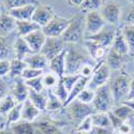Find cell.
<instances>
[{"mask_svg":"<svg viewBox=\"0 0 134 134\" xmlns=\"http://www.w3.org/2000/svg\"><path fill=\"white\" fill-rule=\"evenodd\" d=\"M75 45L76 44H68V47H66L65 74H80L83 66L89 63V57L90 56L88 55V53H84Z\"/></svg>","mask_w":134,"mask_h":134,"instance_id":"obj_1","label":"cell"},{"mask_svg":"<svg viewBox=\"0 0 134 134\" xmlns=\"http://www.w3.org/2000/svg\"><path fill=\"white\" fill-rule=\"evenodd\" d=\"M119 73L111 80L109 84L110 91L114 98L115 106L122 104L127 101L129 90H130V84L132 80V75L126 72L125 70L118 71Z\"/></svg>","mask_w":134,"mask_h":134,"instance_id":"obj_2","label":"cell"},{"mask_svg":"<svg viewBox=\"0 0 134 134\" xmlns=\"http://www.w3.org/2000/svg\"><path fill=\"white\" fill-rule=\"evenodd\" d=\"M85 15L77 13L70 18V24L61 36L66 44H77L85 38Z\"/></svg>","mask_w":134,"mask_h":134,"instance_id":"obj_3","label":"cell"},{"mask_svg":"<svg viewBox=\"0 0 134 134\" xmlns=\"http://www.w3.org/2000/svg\"><path fill=\"white\" fill-rule=\"evenodd\" d=\"M92 106L96 110V113H108V111H110L114 108L115 102L110 91L109 84H106L96 90Z\"/></svg>","mask_w":134,"mask_h":134,"instance_id":"obj_4","label":"cell"},{"mask_svg":"<svg viewBox=\"0 0 134 134\" xmlns=\"http://www.w3.org/2000/svg\"><path fill=\"white\" fill-rule=\"evenodd\" d=\"M110 80V69L109 66L106 64L105 60L97 62L96 69L93 74L91 75L90 80L88 83V88L91 89V90H97L100 87H102L106 84H108Z\"/></svg>","mask_w":134,"mask_h":134,"instance_id":"obj_5","label":"cell"},{"mask_svg":"<svg viewBox=\"0 0 134 134\" xmlns=\"http://www.w3.org/2000/svg\"><path fill=\"white\" fill-rule=\"evenodd\" d=\"M65 108H68L70 117L73 119L74 122H76L77 125H79L81 121H83L85 118L91 116L92 114L96 113L92 104L83 103V102L79 101L77 99H75L74 101L69 103L65 106Z\"/></svg>","mask_w":134,"mask_h":134,"instance_id":"obj_6","label":"cell"},{"mask_svg":"<svg viewBox=\"0 0 134 134\" xmlns=\"http://www.w3.org/2000/svg\"><path fill=\"white\" fill-rule=\"evenodd\" d=\"M102 17L104 18L105 23L107 25L118 27L121 19V4L115 1H108L103 4V7L100 10Z\"/></svg>","mask_w":134,"mask_h":134,"instance_id":"obj_7","label":"cell"},{"mask_svg":"<svg viewBox=\"0 0 134 134\" xmlns=\"http://www.w3.org/2000/svg\"><path fill=\"white\" fill-rule=\"evenodd\" d=\"M69 24L70 18L56 15L46 26L42 27V31L46 36V38H61Z\"/></svg>","mask_w":134,"mask_h":134,"instance_id":"obj_8","label":"cell"},{"mask_svg":"<svg viewBox=\"0 0 134 134\" xmlns=\"http://www.w3.org/2000/svg\"><path fill=\"white\" fill-rule=\"evenodd\" d=\"M107 24L102 17L100 11L85 13V35L86 38L93 36L99 31H101Z\"/></svg>","mask_w":134,"mask_h":134,"instance_id":"obj_9","label":"cell"},{"mask_svg":"<svg viewBox=\"0 0 134 134\" xmlns=\"http://www.w3.org/2000/svg\"><path fill=\"white\" fill-rule=\"evenodd\" d=\"M66 44L61 38H46V41L41 49V54L44 55L48 60H52L56 56L66 49Z\"/></svg>","mask_w":134,"mask_h":134,"instance_id":"obj_10","label":"cell"},{"mask_svg":"<svg viewBox=\"0 0 134 134\" xmlns=\"http://www.w3.org/2000/svg\"><path fill=\"white\" fill-rule=\"evenodd\" d=\"M117 29H118L117 27L110 26V25H106L101 31H99L98 33H96V35H93V36L87 37L86 39L94 41L98 44H100L101 46L109 49L110 46H111V44H113L114 39H115Z\"/></svg>","mask_w":134,"mask_h":134,"instance_id":"obj_11","label":"cell"},{"mask_svg":"<svg viewBox=\"0 0 134 134\" xmlns=\"http://www.w3.org/2000/svg\"><path fill=\"white\" fill-rule=\"evenodd\" d=\"M56 15H57V14L55 13L54 9L51 5L39 3L36 7L35 13H33V16H32L31 20L35 21L36 24H38L42 28L44 26H46Z\"/></svg>","mask_w":134,"mask_h":134,"instance_id":"obj_12","label":"cell"},{"mask_svg":"<svg viewBox=\"0 0 134 134\" xmlns=\"http://www.w3.org/2000/svg\"><path fill=\"white\" fill-rule=\"evenodd\" d=\"M84 44H85V47H86V51H87L88 55L90 56V58H92L97 62L105 60L106 54L108 52L107 48L101 46L97 42L91 41V40H88V39L85 40Z\"/></svg>","mask_w":134,"mask_h":134,"instance_id":"obj_13","label":"cell"},{"mask_svg":"<svg viewBox=\"0 0 134 134\" xmlns=\"http://www.w3.org/2000/svg\"><path fill=\"white\" fill-rule=\"evenodd\" d=\"M16 29V19L9 13V11H1L0 13V37L7 38Z\"/></svg>","mask_w":134,"mask_h":134,"instance_id":"obj_14","label":"cell"},{"mask_svg":"<svg viewBox=\"0 0 134 134\" xmlns=\"http://www.w3.org/2000/svg\"><path fill=\"white\" fill-rule=\"evenodd\" d=\"M10 94L14 98L16 103H24L26 100L28 99L29 88H28V86L26 85L25 81L21 79V77L15 79L14 86L12 88V90H11Z\"/></svg>","mask_w":134,"mask_h":134,"instance_id":"obj_15","label":"cell"},{"mask_svg":"<svg viewBox=\"0 0 134 134\" xmlns=\"http://www.w3.org/2000/svg\"><path fill=\"white\" fill-rule=\"evenodd\" d=\"M24 39L28 43V45L31 48L32 53H40L44 45V43L46 41V36L44 35V32L42 31V28H41L40 30L31 32L30 35L26 36Z\"/></svg>","mask_w":134,"mask_h":134,"instance_id":"obj_16","label":"cell"},{"mask_svg":"<svg viewBox=\"0 0 134 134\" xmlns=\"http://www.w3.org/2000/svg\"><path fill=\"white\" fill-rule=\"evenodd\" d=\"M125 58H126L125 56H122L117 52H115L114 49L109 48L105 57V62L109 66L110 71L111 70L120 71V70H124L125 68Z\"/></svg>","mask_w":134,"mask_h":134,"instance_id":"obj_17","label":"cell"},{"mask_svg":"<svg viewBox=\"0 0 134 134\" xmlns=\"http://www.w3.org/2000/svg\"><path fill=\"white\" fill-rule=\"evenodd\" d=\"M65 54H66V49L60 53L58 56H56L52 60H49L48 68L51 72L56 74L59 79H62L65 74Z\"/></svg>","mask_w":134,"mask_h":134,"instance_id":"obj_18","label":"cell"},{"mask_svg":"<svg viewBox=\"0 0 134 134\" xmlns=\"http://www.w3.org/2000/svg\"><path fill=\"white\" fill-rule=\"evenodd\" d=\"M24 61L30 68L40 69V70H45L49 64V60L41 53H33V54L27 56L24 59Z\"/></svg>","mask_w":134,"mask_h":134,"instance_id":"obj_19","label":"cell"},{"mask_svg":"<svg viewBox=\"0 0 134 134\" xmlns=\"http://www.w3.org/2000/svg\"><path fill=\"white\" fill-rule=\"evenodd\" d=\"M37 5L38 4H27L17 9L10 10L9 13L16 20H31Z\"/></svg>","mask_w":134,"mask_h":134,"instance_id":"obj_20","label":"cell"},{"mask_svg":"<svg viewBox=\"0 0 134 134\" xmlns=\"http://www.w3.org/2000/svg\"><path fill=\"white\" fill-rule=\"evenodd\" d=\"M41 115V110L35 105L29 99L23 103V109H21V119L27 122H33Z\"/></svg>","mask_w":134,"mask_h":134,"instance_id":"obj_21","label":"cell"},{"mask_svg":"<svg viewBox=\"0 0 134 134\" xmlns=\"http://www.w3.org/2000/svg\"><path fill=\"white\" fill-rule=\"evenodd\" d=\"M13 49L15 53V58L21 59V60H24L27 56L33 54L31 48L28 45V43L26 42V40L23 37H18L15 40V42L13 44Z\"/></svg>","mask_w":134,"mask_h":134,"instance_id":"obj_22","label":"cell"},{"mask_svg":"<svg viewBox=\"0 0 134 134\" xmlns=\"http://www.w3.org/2000/svg\"><path fill=\"white\" fill-rule=\"evenodd\" d=\"M110 48L114 49L115 52H117L118 54L125 56V57L130 54L128 43H127V41H126L124 35H122L121 29H117L115 39H114V41H113V44H111Z\"/></svg>","mask_w":134,"mask_h":134,"instance_id":"obj_23","label":"cell"},{"mask_svg":"<svg viewBox=\"0 0 134 134\" xmlns=\"http://www.w3.org/2000/svg\"><path fill=\"white\" fill-rule=\"evenodd\" d=\"M41 27L32 20H16V31L18 37L25 38L31 32L40 30Z\"/></svg>","mask_w":134,"mask_h":134,"instance_id":"obj_24","label":"cell"},{"mask_svg":"<svg viewBox=\"0 0 134 134\" xmlns=\"http://www.w3.org/2000/svg\"><path fill=\"white\" fill-rule=\"evenodd\" d=\"M89 80H90V77H85V76H81L80 77V80L76 82V84L71 89V91L69 93V98H68V100H66V102L64 104V107L68 105L69 103H71L72 101H74V100L79 97V94L84 90V89L87 88Z\"/></svg>","mask_w":134,"mask_h":134,"instance_id":"obj_25","label":"cell"},{"mask_svg":"<svg viewBox=\"0 0 134 134\" xmlns=\"http://www.w3.org/2000/svg\"><path fill=\"white\" fill-rule=\"evenodd\" d=\"M28 99L32 102V104H35L41 111L46 110V106H47V93L44 94L43 91L42 92H37L35 90H31V89H29Z\"/></svg>","mask_w":134,"mask_h":134,"instance_id":"obj_26","label":"cell"},{"mask_svg":"<svg viewBox=\"0 0 134 134\" xmlns=\"http://www.w3.org/2000/svg\"><path fill=\"white\" fill-rule=\"evenodd\" d=\"M28 66V64L21 59H17L14 58L10 61V73L9 76L11 79H18V77L21 76L24 70Z\"/></svg>","mask_w":134,"mask_h":134,"instance_id":"obj_27","label":"cell"},{"mask_svg":"<svg viewBox=\"0 0 134 134\" xmlns=\"http://www.w3.org/2000/svg\"><path fill=\"white\" fill-rule=\"evenodd\" d=\"M111 111H113V114L115 116H117L122 121H128L129 119L134 117V110L127 103H122V104L114 106Z\"/></svg>","mask_w":134,"mask_h":134,"instance_id":"obj_28","label":"cell"},{"mask_svg":"<svg viewBox=\"0 0 134 134\" xmlns=\"http://www.w3.org/2000/svg\"><path fill=\"white\" fill-rule=\"evenodd\" d=\"M35 126H37V128L43 134H58L59 133L58 124H56V122L49 119H42L39 122H37Z\"/></svg>","mask_w":134,"mask_h":134,"instance_id":"obj_29","label":"cell"},{"mask_svg":"<svg viewBox=\"0 0 134 134\" xmlns=\"http://www.w3.org/2000/svg\"><path fill=\"white\" fill-rule=\"evenodd\" d=\"M13 134H36V126L32 122H17L11 127Z\"/></svg>","mask_w":134,"mask_h":134,"instance_id":"obj_30","label":"cell"},{"mask_svg":"<svg viewBox=\"0 0 134 134\" xmlns=\"http://www.w3.org/2000/svg\"><path fill=\"white\" fill-rule=\"evenodd\" d=\"M62 108H65L63 103L57 98L52 89H47V106H46V110L48 111H57L60 110Z\"/></svg>","mask_w":134,"mask_h":134,"instance_id":"obj_31","label":"cell"},{"mask_svg":"<svg viewBox=\"0 0 134 134\" xmlns=\"http://www.w3.org/2000/svg\"><path fill=\"white\" fill-rule=\"evenodd\" d=\"M21 109H23V103H17L12 109H11L8 115L5 116L7 121L5 125L7 126H12L21 119Z\"/></svg>","mask_w":134,"mask_h":134,"instance_id":"obj_32","label":"cell"},{"mask_svg":"<svg viewBox=\"0 0 134 134\" xmlns=\"http://www.w3.org/2000/svg\"><path fill=\"white\" fill-rule=\"evenodd\" d=\"M91 120L93 127L98 128H108L110 126V120L107 113H94L91 115Z\"/></svg>","mask_w":134,"mask_h":134,"instance_id":"obj_33","label":"cell"},{"mask_svg":"<svg viewBox=\"0 0 134 134\" xmlns=\"http://www.w3.org/2000/svg\"><path fill=\"white\" fill-rule=\"evenodd\" d=\"M121 32L128 43L130 54L134 55V25H124Z\"/></svg>","mask_w":134,"mask_h":134,"instance_id":"obj_34","label":"cell"},{"mask_svg":"<svg viewBox=\"0 0 134 134\" xmlns=\"http://www.w3.org/2000/svg\"><path fill=\"white\" fill-rule=\"evenodd\" d=\"M16 101L11 94H7L0 100V116H7L9 111L16 105Z\"/></svg>","mask_w":134,"mask_h":134,"instance_id":"obj_35","label":"cell"},{"mask_svg":"<svg viewBox=\"0 0 134 134\" xmlns=\"http://www.w3.org/2000/svg\"><path fill=\"white\" fill-rule=\"evenodd\" d=\"M7 11L17 9L27 4H39V0H2Z\"/></svg>","mask_w":134,"mask_h":134,"instance_id":"obj_36","label":"cell"},{"mask_svg":"<svg viewBox=\"0 0 134 134\" xmlns=\"http://www.w3.org/2000/svg\"><path fill=\"white\" fill-rule=\"evenodd\" d=\"M103 0H84V2L80 7L81 11L84 13L92 12V11H100L103 7Z\"/></svg>","mask_w":134,"mask_h":134,"instance_id":"obj_37","label":"cell"},{"mask_svg":"<svg viewBox=\"0 0 134 134\" xmlns=\"http://www.w3.org/2000/svg\"><path fill=\"white\" fill-rule=\"evenodd\" d=\"M53 92L57 96V98L60 100V101L63 103V105L65 104V102H66V100H68V98H69V91H68V89L65 88V86H64V84L62 83V81H61V79L59 80V82H58V84L56 85L53 89Z\"/></svg>","mask_w":134,"mask_h":134,"instance_id":"obj_38","label":"cell"},{"mask_svg":"<svg viewBox=\"0 0 134 134\" xmlns=\"http://www.w3.org/2000/svg\"><path fill=\"white\" fill-rule=\"evenodd\" d=\"M43 85H44V88L46 89H53L56 85L58 84L59 82V77L54 74L53 72H49V73H46V74H43Z\"/></svg>","mask_w":134,"mask_h":134,"instance_id":"obj_39","label":"cell"},{"mask_svg":"<svg viewBox=\"0 0 134 134\" xmlns=\"http://www.w3.org/2000/svg\"><path fill=\"white\" fill-rule=\"evenodd\" d=\"M94 96H96V91L94 90H91V89H89L88 87L85 88L84 90L79 94L76 99L79 100V101L83 102V103H86V104H92V101L94 99Z\"/></svg>","mask_w":134,"mask_h":134,"instance_id":"obj_40","label":"cell"},{"mask_svg":"<svg viewBox=\"0 0 134 134\" xmlns=\"http://www.w3.org/2000/svg\"><path fill=\"white\" fill-rule=\"evenodd\" d=\"M42 79H43V75L39 76V77H36V79H32V80L25 81V83L28 86V88L31 89V90H35L37 92H42L44 90V85H43V80Z\"/></svg>","mask_w":134,"mask_h":134,"instance_id":"obj_41","label":"cell"},{"mask_svg":"<svg viewBox=\"0 0 134 134\" xmlns=\"http://www.w3.org/2000/svg\"><path fill=\"white\" fill-rule=\"evenodd\" d=\"M44 74V70H40V69H35V68H30V66H27V68L24 70L23 74H21V79L24 81H28V80H32L36 79V77L42 76Z\"/></svg>","mask_w":134,"mask_h":134,"instance_id":"obj_42","label":"cell"},{"mask_svg":"<svg viewBox=\"0 0 134 134\" xmlns=\"http://www.w3.org/2000/svg\"><path fill=\"white\" fill-rule=\"evenodd\" d=\"M81 76H82L81 74H74V75L65 74V75L62 77V79H61V81H62V83L64 84L65 88L68 89L69 93H70V91H71V89L73 88V86L76 84V82L80 80V77H81Z\"/></svg>","mask_w":134,"mask_h":134,"instance_id":"obj_43","label":"cell"},{"mask_svg":"<svg viewBox=\"0 0 134 134\" xmlns=\"http://www.w3.org/2000/svg\"><path fill=\"white\" fill-rule=\"evenodd\" d=\"M11 48L7 42V39L0 37V60H8Z\"/></svg>","mask_w":134,"mask_h":134,"instance_id":"obj_44","label":"cell"},{"mask_svg":"<svg viewBox=\"0 0 134 134\" xmlns=\"http://www.w3.org/2000/svg\"><path fill=\"white\" fill-rule=\"evenodd\" d=\"M93 128L92 125V120H91V116H89L87 118H85L83 121H81L79 125H77L76 129L77 131H81V132H85V133H89Z\"/></svg>","mask_w":134,"mask_h":134,"instance_id":"obj_45","label":"cell"},{"mask_svg":"<svg viewBox=\"0 0 134 134\" xmlns=\"http://www.w3.org/2000/svg\"><path fill=\"white\" fill-rule=\"evenodd\" d=\"M122 20H124V25H134V5L128 10Z\"/></svg>","mask_w":134,"mask_h":134,"instance_id":"obj_46","label":"cell"},{"mask_svg":"<svg viewBox=\"0 0 134 134\" xmlns=\"http://www.w3.org/2000/svg\"><path fill=\"white\" fill-rule=\"evenodd\" d=\"M9 73H10V61L0 60V79L9 75Z\"/></svg>","mask_w":134,"mask_h":134,"instance_id":"obj_47","label":"cell"},{"mask_svg":"<svg viewBox=\"0 0 134 134\" xmlns=\"http://www.w3.org/2000/svg\"><path fill=\"white\" fill-rule=\"evenodd\" d=\"M94 69H96V65H92L90 62H89L83 66V69H82L80 74L82 76H85V77H91V75L94 72Z\"/></svg>","mask_w":134,"mask_h":134,"instance_id":"obj_48","label":"cell"},{"mask_svg":"<svg viewBox=\"0 0 134 134\" xmlns=\"http://www.w3.org/2000/svg\"><path fill=\"white\" fill-rule=\"evenodd\" d=\"M117 132L119 134H130V133H132V129L128 122L125 121V122H122V125L117 129Z\"/></svg>","mask_w":134,"mask_h":134,"instance_id":"obj_49","label":"cell"},{"mask_svg":"<svg viewBox=\"0 0 134 134\" xmlns=\"http://www.w3.org/2000/svg\"><path fill=\"white\" fill-rule=\"evenodd\" d=\"M89 134H111L108 128H98L93 127L92 130L89 132Z\"/></svg>","mask_w":134,"mask_h":134,"instance_id":"obj_50","label":"cell"},{"mask_svg":"<svg viewBox=\"0 0 134 134\" xmlns=\"http://www.w3.org/2000/svg\"><path fill=\"white\" fill-rule=\"evenodd\" d=\"M133 100H134V75H132V80H131V84H130V90H129L127 101H133Z\"/></svg>","mask_w":134,"mask_h":134,"instance_id":"obj_51","label":"cell"},{"mask_svg":"<svg viewBox=\"0 0 134 134\" xmlns=\"http://www.w3.org/2000/svg\"><path fill=\"white\" fill-rule=\"evenodd\" d=\"M7 91H8V88H7L5 84L0 80V100L7 96Z\"/></svg>","mask_w":134,"mask_h":134,"instance_id":"obj_52","label":"cell"},{"mask_svg":"<svg viewBox=\"0 0 134 134\" xmlns=\"http://www.w3.org/2000/svg\"><path fill=\"white\" fill-rule=\"evenodd\" d=\"M68 2H69V4H71V5H73V7H81L82 5V3L84 2V0H68Z\"/></svg>","mask_w":134,"mask_h":134,"instance_id":"obj_53","label":"cell"},{"mask_svg":"<svg viewBox=\"0 0 134 134\" xmlns=\"http://www.w3.org/2000/svg\"><path fill=\"white\" fill-rule=\"evenodd\" d=\"M0 134H13V132L11 131V129H3L0 130Z\"/></svg>","mask_w":134,"mask_h":134,"instance_id":"obj_54","label":"cell"},{"mask_svg":"<svg viewBox=\"0 0 134 134\" xmlns=\"http://www.w3.org/2000/svg\"><path fill=\"white\" fill-rule=\"evenodd\" d=\"M124 103H127V104L134 110V100H133V101H126V102H124Z\"/></svg>","mask_w":134,"mask_h":134,"instance_id":"obj_55","label":"cell"},{"mask_svg":"<svg viewBox=\"0 0 134 134\" xmlns=\"http://www.w3.org/2000/svg\"><path fill=\"white\" fill-rule=\"evenodd\" d=\"M71 134H89V133H85V132H81V131H77V130H74Z\"/></svg>","mask_w":134,"mask_h":134,"instance_id":"obj_56","label":"cell"},{"mask_svg":"<svg viewBox=\"0 0 134 134\" xmlns=\"http://www.w3.org/2000/svg\"><path fill=\"white\" fill-rule=\"evenodd\" d=\"M0 13H1V12H0Z\"/></svg>","mask_w":134,"mask_h":134,"instance_id":"obj_57","label":"cell"}]
</instances>
